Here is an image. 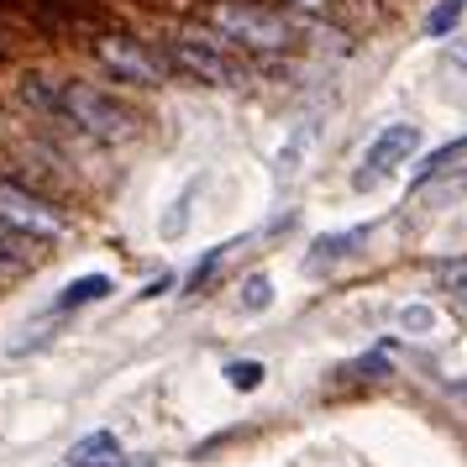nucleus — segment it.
Wrapping results in <instances>:
<instances>
[{
	"label": "nucleus",
	"instance_id": "3",
	"mask_svg": "<svg viewBox=\"0 0 467 467\" xmlns=\"http://www.w3.org/2000/svg\"><path fill=\"white\" fill-rule=\"evenodd\" d=\"M211 26L232 43H247V47H284L289 43V22L274 16V11H257V5H242V0H226L211 11Z\"/></svg>",
	"mask_w": 467,
	"mask_h": 467
},
{
	"label": "nucleus",
	"instance_id": "1",
	"mask_svg": "<svg viewBox=\"0 0 467 467\" xmlns=\"http://www.w3.org/2000/svg\"><path fill=\"white\" fill-rule=\"evenodd\" d=\"M26 100L53 110V116H64V121H74L95 142H127V137H137V116L116 95H106V89H95V85H58L53 89L43 79H26Z\"/></svg>",
	"mask_w": 467,
	"mask_h": 467
},
{
	"label": "nucleus",
	"instance_id": "15",
	"mask_svg": "<svg viewBox=\"0 0 467 467\" xmlns=\"http://www.w3.org/2000/svg\"><path fill=\"white\" fill-rule=\"evenodd\" d=\"M242 289H247V295H242V305H247V310H268V278L257 274V278H247V284H242Z\"/></svg>",
	"mask_w": 467,
	"mask_h": 467
},
{
	"label": "nucleus",
	"instance_id": "13",
	"mask_svg": "<svg viewBox=\"0 0 467 467\" xmlns=\"http://www.w3.org/2000/svg\"><path fill=\"white\" fill-rule=\"evenodd\" d=\"M226 253H232V242H221V247H211V253H205V263H194V274H190V295H200V289L211 284V278H215V268L226 263Z\"/></svg>",
	"mask_w": 467,
	"mask_h": 467
},
{
	"label": "nucleus",
	"instance_id": "14",
	"mask_svg": "<svg viewBox=\"0 0 467 467\" xmlns=\"http://www.w3.org/2000/svg\"><path fill=\"white\" fill-rule=\"evenodd\" d=\"M226 379H232V389H257L263 383V362H232Z\"/></svg>",
	"mask_w": 467,
	"mask_h": 467
},
{
	"label": "nucleus",
	"instance_id": "11",
	"mask_svg": "<svg viewBox=\"0 0 467 467\" xmlns=\"http://www.w3.org/2000/svg\"><path fill=\"white\" fill-rule=\"evenodd\" d=\"M462 158H467V137H457V142H446V148H436L431 158H425L420 173H415V184H431L436 173H446L451 163H462Z\"/></svg>",
	"mask_w": 467,
	"mask_h": 467
},
{
	"label": "nucleus",
	"instance_id": "16",
	"mask_svg": "<svg viewBox=\"0 0 467 467\" xmlns=\"http://www.w3.org/2000/svg\"><path fill=\"white\" fill-rule=\"evenodd\" d=\"M451 64L467 68V37H457V43H451Z\"/></svg>",
	"mask_w": 467,
	"mask_h": 467
},
{
	"label": "nucleus",
	"instance_id": "4",
	"mask_svg": "<svg viewBox=\"0 0 467 467\" xmlns=\"http://www.w3.org/2000/svg\"><path fill=\"white\" fill-rule=\"evenodd\" d=\"M0 221H5L11 232L32 236V242H53V236H64V215L53 211L43 194L22 190V184H11V179H0Z\"/></svg>",
	"mask_w": 467,
	"mask_h": 467
},
{
	"label": "nucleus",
	"instance_id": "2",
	"mask_svg": "<svg viewBox=\"0 0 467 467\" xmlns=\"http://www.w3.org/2000/svg\"><path fill=\"white\" fill-rule=\"evenodd\" d=\"M415 148H420V127H415V121H394V127H383L379 137L368 142V152H362V169L352 173V190H379L400 163L415 158Z\"/></svg>",
	"mask_w": 467,
	"mask_h": 467
},
{
	"label": "nucleus",
	"instance_id": "6",
	"mask_svg": "<svg viewBox=\"0 0 467 467\" xmlns=\"http://www.w3.org/2000/svg\"><path fill=\"white\" fill-rule=\"evenodd\" d=\"M95 58H100L116 79H127V85H163V74H169V58L152 53V47H142L137 37H100V43H95Z\"/></svg>",
	"mask_w": 467,
	"mask_h": 467
},
{
	"label": "nucleus",
	"instance_id": "12",
	"mask_svg": "<svg viewBox=\"0 0 467 467\" xmlns=\"http://www.w3.org/2000/svg\"><path fill=\"white\" fill-rule=\"evenodd\" d=\"M110 295V278L106 274H89L79 284H68L64 295H58V310H74V305H89V299H106Z\"/></svg>",
	"mask_w": 467,
	"mask_h": 467
},
{
	"label": "nucleus",
	"instance_id": "8",
	"mask_svg": "<svg viewBox=\"0 0 467 467\" xmlns=\"http://www.w3.org/2000/svg\"><path fill=\"white\" fill-rule=\"evenodd\" d=\"M116 462H121V441L110 431H95V436L68 446V467H116Z\"/></svg>",
	"mask_w": 467,
	"mask_h": 467
},
{
	"label": "nucleus",
	"instance_id": "10",
	"mask_svg": "<svg viewBox=\"0 0 467 467\" xmlns=\"http://www.w3.org/2000/svg\"><path fill=\"white\" fill-rule=\"evenodd\" d=\"M462 16H467V0H436L431 16H425V37H451Z\"/></svg>",
	"mask_w": 467,
	"mask_h": 467
},
{
	"label": "nucleus",
	"instance_id": "18",
	"mask_svg": "<svg viewBox=\"0 0 467 467\" xmlns=\"http://www.w3.org/2000/svg\"><path fill=\"white\" fill-rule=\"evenodd\" d=\"M299 5H320V0H299Z\"/></svg>",
	"mask_w": 467,
	"mask_h": 467
},
{
	"label": "nucleus",
	"instance_id": "17",
	"mask_svg": "<svg viewBox=\"0 0 467 467\" xmlns=\"http://www.w3.org/2000/svg\"><path fill=\"white\" fill-rule=\"evenodd\" d=\"M451 284H457V295L467 299V263H462V268H451Z\"/></svg>",
	"mask_w": 467,
	"mask_h": 467
},
{
	"label": "nucleus",
	"instance_id": "9",
	"mask_svg": "<svg viewBox=\"0 0 467 467\" xmlns=\"http://www.w3.org/2000/svg\"><path fill=\"white\" fill-rule=\"evenodd\" d=\"M32 263H37V247H32V236L11 232V226L0 221V278H16V274H26Z\"/></svg>",
	"mask_w": 467,
	"mask_h": 467
},
{
	"label": "nucleus",
	"instance_id": "7",
	"mask_svg": "<svg viewBox=\"0 0 467 467\" xmlns=\"http://www.w3.org/2000/svg\"><path fill=\"white\" fill-rule=\"evenodd\" d=\"M368 242V226H352V232H331V236H320L316 247L305 253V274H326V268H337L341 257H352Z\"/></svg>",
	"mask_w": 467,
	"mask_h": 467
},
{
	"label": "nucleus",
	"instance_id": "5",
	"mask_svg": "<svg viewBox=\"0 0 467 467\" xmlns=\"http://www.w3.org/2000/svg\"><path fill=\"white\" fill-rule=\"evenodd\" d=\"M169 64L184 68V74L200 79V85H242V79H247V68L236 64L226 47L200 43V37H179V43H169Z\"/></svg>",
	"mask_w": 467,
	"mask_h": 467
}]
</instances>
